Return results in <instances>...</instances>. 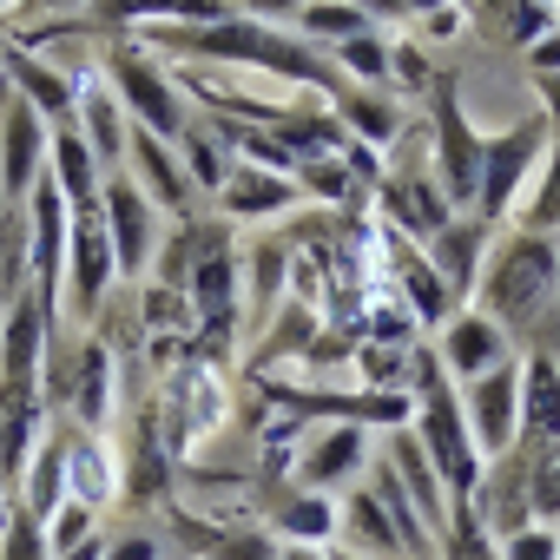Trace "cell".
<instances>
[{
	"mask_svg": "<svg viewBox=\"0 0 560 560\" xmlns=\"http://www.w3.org/2000/svg\"><path fill=\"white\" fill-rule=\"evenodd\" d=\"M416 383H422V422H416V442H422V455H429L442 494H448V501H468L475 481H481V448H475V435H468V422H462V402H455L442 363L422 357V350H416Z\"/></svg>",
	"mask_w": 560,
	"mask_h": 560,
	"instance_id": "cell-1",
	"label": "cell"
},
{
	"mask_svg": "<svg viewBox=\"0 0 560 560\" xmlns=\"http://www.w3.org/2000/svg\"><path fill=\"white\" fill-rule=\"evenodd\" d=\"M152 40L172 47V54H205V60H237V67H270V73H284V80L337 86V73H330L317 54L277 40V34H264V27H250V21H237V14L218 21V27H159Z\"/></svg>",
	"mask_w": 560,
	"mask_h": 560,
	"instance_id": "cell-2",
	"label": "cell"
},
{
	"mask_svg": "<svg viewBox=\"0 0 560 560\" xmlns=\"http://www.w3.org/2000/svg\"><path fill=\"white\" fill-rule=\"evenodd\" d=\"M553 284H560V250H553L540 231H521V237L501 244L494 270L481 277V304H488L494 317H521V324H527V317L553 298Z\"/></svg>",
	"mask_w": 560,
	"mask_h": 560,
	"instance_id": "cell-3",
	"label": "cell"
},
{
	"mask_svg": "<svg viewBox=\"0 0 560 560\" xmlns=\"http://www.w3.org/2000/svg\"><path fill=\"white\" fill-rule=\"evenodd\" d=\"M547 132H553V119L534 113V119L508 126L501 139H481V178H475V218H481V224H501V218H508L521 178L547 159Z\"/></svg>",
	"mask_w": 560,
	"mask_h": 560,
	"instance_id": "cell-4",
	"label": "cell"
},
{
	"mask_svg": "<svg viewBox=\"0 0 560 560\" xmlns=\"http://www.w3.org/2000/svg\"><path fill=\"white\" fill-rule=\"evenodd\" d=\"M27 224H34V244H27V264H34V298L47 304V317H54V298H60V277H67V198H60V185L40 172L34 178V191H27Z\"/></svg>",
	"mask_w": 560,
	"mask_h": 560,
	"instance_id": "cell-5",
	"label": "cell"
},
{
	"mask_svg": "<svg viewBox=\"0 0 560 560\" xmlns=\"http://www.w3.org/2000/svg\"><path fill=\"white\" fill-rule=\"evenodd\" d=\"M462 422H475L468 435H475V448H488V455H508L514 448V409H521V370L514 363H494V370H481L475 383H462Z\"/></svg>",
	"mask_w": 560,
	"mask_h": 560,
	"instance_id": "cell-6",
	"label": "cell"
},
{
	"mask_svg": "<svg viewBox=\"0 0 560 560\" xmlns=\"http://www.w3.org/2000/svg\"><path fill=\"white\" fill-rule=\"evenodd\" d=\"M435 165H442V198L468 205L475 178H481V139L462 119V93L455 80H435Z\"/></svg>",
	"mask_w": 560,
	"mask_h": 560,
	"instance_id": "cell-7",
	"label": "cell"
},
{
	"mask_svg": "<svg viewBox=\"0 0 560 560\" xmlns=\"http://www.w3.org/2000/svg\"><path fill=\"white\" fill-rule=\"evenodd\" d=\"M40 172H47V132H40V113L14 93V100H8V119H0V198H8V211L27 205V191H34Z\"/></svg>",
	"mask_w": 560,
	"mask_h": 560,
	"instance_id": "cell-8",
	"label": "cell"
},
{
	"mask_svg": "<svg viewBox=\"0 0 560 560\" xmlns=\"http://www.w3.org/2000/svg\"><path fill=\"white\" fill-rule=\"evenodd\" d=\"M113 80H119L126 106L139 113V126H145L152 139H172V132H185L178 93H172V80H165L152 60H145V47H113Z\"/></svg>",
	"mask_w": 560,
	"mask_h": 560,
	"instance_id": "cell-9",
	"label": "cell"
},
{
	"mask_svg": "<svg viewBox=\"0 0 560 560\" xmlns=\"http://www.w3.org/2000/svg\"><path fill=\"white\" fill-rule=\"evenodd\" d=\"M67 270H73V311L93 317L100 298L113 291V277H119L113 244H106V218H100V211H86V218L67 224Z\"/></svg>",
	"mask_w": 560,
	"mask_h": 560,
	"instance_id": "cell-10",
	"label": "cell"
},
{
	"mask_svg": "<svg viewBox=\"0 0 560 560\" xmlns=\"http://www.w3.org/2000/svg\"><path fill=\"white\" fill-rule=\"evenodd\" d=\"M100 218H106L113 264H119V270H145V257H152V198H145L132 178H113Z\"/></svg>",
	"mask_w": 560,
	"mask_h": 560,
	"instance_id": "cell-11",
	"label": "cell"
},
{
	"mask_svg": "<svg viewBox=\"0 0 560 560\" xmlns=\"http://www.w3.org/2000/svg\"><path fill=\"white\" fill-rule=\"evenodd\" d=\"M0 324H8V330H0V383H34V370H40V343H47V330H54L47 304H40L34 291H21Z\"/></svg>",
	"mask_w": 560,
	"mask_h": 560,
	"instance_id": "cell-12",
	"label": "cell"
},
{
	"mask_svg": "<svg viewBox=\"0 0 560 560\" xmlns=\"http://www.w3.org/2000/svg\"><path fill=\"white\" fill-rule=\"evenodd\" d=\"M448 376H462V383H475L481 370H494V363H508V337H501V324L494 317H455L448 330H442V357H435Z\"/></svg>",
	"mask_w": 560,
	"mask_h": 560,
	"instance_id": "cell-13",
	"label": "cell"
},
{
	"mask_svg": "<svg viewBox=\"0 0 560 560\" xmlns=\"http://www.w3.org/2000/svg\"><path fill=\"white\" fill-rule=\"evenodd\" d=\"M40 448V396L34 383H0V481H14Z\"/></svg>",
	"mask_w": 560,
	"mask_h": 560,
	"instance_id": "cell-14",
	"label": "cell"
},
{
	"mask_svg": "<svg viewBox=\"0 0 560 560\" xmlns=\"http://www.w3.org/2000/svg\"><path fill=\"white\" fill-rule=\"evenodd\" d=\"M47 178L60 185V198H67V211H73V218L100 211V159H93V145H86L73 126H60V132H54V159H47Z\"/></svg>",
	"mask_w": 560,
	"mask_h": 560,
	"instance_id": "cell-15",
	"label": "cell"
},
{
	"mask_svg": "<svg viewBox=\"0 0 560 560\" xmlns=\"http://www.w3.org/2000/svg\"><path fill=\"white\" fill-rule=\"evenodd\" d=\"M514 422H521L527 448L560 442V370H553V357H534L521 370V409H514Z\"/></svg>",
	"mask_w": 560,
	"mask_h": 560,
	"instance_id": "cell-16",
	"label": "cell"
},
{
	"mask_svg": "<svg viewBox=\"0 0 560 560\" xmlns=\"http://www.w3.org/2000/svg\"><path fill=\"white\" fill-rule=\"evenodd\" d=\"M481 237H488V224L475 218H448L435 237H429V270L442 277V284L448 291H468L475 284V277H481Z\"/></svg>",
	"mask_w": 560,
	"mask_h": 560,
	"instance_id": "cell-17",
	"label": "cell"
},
{
	"mask_svg": "<svg viewBox=\"0 0 560 560\" xmlns=\"http://www.w3.org/2000/svg\"><path fill=\"white\" fill-rule=\"evenodd\" d=\"M383 205H389V218H396L402 231H416L422 244L448 224V198H442L435 185H422V178H383Z\"/></svg>",
	"mask_w": 560,
	"mask_h": 560,
	"instance_id": "cell-18",
	"label": "cell"
},
{
	"mask_svg": "<svg viewBox=\"0 0 560 560\" xmlns=\"http://www.w3.org/2000/svg\"><path fill=\"white\" fill-rule=\"evenodd\" d=\"M218 198H224V211H237V218H270V211H284V205L298 198V178H277V172L244 165V172H231V178L218 185Z\"/></svg>",
	"mask_w": 560,
	"mask_h": 560,
	"instance_id": "cell-19",
	"label": "cell"
},
{
	"mask_svg": "<svg viewBox=\"0 0 560 560\" xmlns=\"http://www.w3.org/2000/svg\"><path fill=\"white\" fill-rule=\"evenodd\" d=\"M126 152H132V165H139V178L152 185V198L165 205V211H185V172H178V159H172V145L165 139H152L145 126L139 132H126Z\"/></svg>",
	"mask_w": 560,
	"mask_h": 560,
	"instance_id": "cell-20",
	"label": "cell"
},
{
	"mask_svg": "<svg viewBox=\"0 0 560 560\" xmlns=\"http://www.w3.org/2000/svg\"><path fill=\"white\" fill-rule=\"evenodd\" d=\"M27 494H21V508L34 514V521H54L60 514V501H67V442H40L34 455H27Z\"/></svg>",
	"mask_w": 560,
	"mask_h": 560,
	"instance_id": "cell-21",
	"label": "cell"
},
{
	"mask_svg": "<svg viewBox=\"0 0 560 560\" xmlns=\"http://www.w3.org/2000/svg\"><path fill=\"white\" fill-rule=\"evenodd\" d=\"M191 291H198V311H205L211 324H231V257H224V244H218V237L198 250V277H191Z\"/></svg>",
	"mask_w": 560,
	"mask_h": 560,
	"instance_id": "cell-22",
	"label": "cell"
},
{
	"mask_svg": "<svg viewBox=\"0 0 560 560\" xmlns=\"http://www.w3.org/2000/svg\"><path fill=\"white\" fill-rule=\"evenodd\" d=\"M73 106L86 113V132H80V139H86L100 159H119V152H126V132H119V106H113V93H100V80H93V86L73 93Z\"/></svg>",
	"mask_w": 560,
	"mask_h": 560,
	"instance_id": "cell-23",
	"label": "cell"
},
{
	"mask_svg": "<svg viewBox=\"0 0 560 560\" xmlns=\"http://www.w3.org/2000/svg\"><path fill=\"white\" fill-rule=\"evenodd\" d=\"M357 462H363V429H357V422H343V429H337L324 448H311V462H304V481H311V488H330V481H343Z\"/></svg>",
	"mask_w": 560,
	"mask_h": 560,
	"instance_id": "cell-24",
	"label": "cell"
},
{
	"mask_svg": "<svg viewBox=\"0 0 560 560\" xmlns=\"http://www.w3.org/2000/svg\"><path fill=\"white\" fill-rule=\"evenodd\" d=\"M14 80H21V100H27V106H47V119H67V113H73V86H67L60 73H47L40 60L14 54Z\"/></svg>",
	"mask_w": 560,
	"mask_h": 560,
	"instance_id": "cell-25",
	"label": "cell"
},
{
	"mask_svg": "<svg viewBox=\"0 0 560 560\" xmlns=\"http://www.w3.org/2000/svg\"><path fill=\"white\" fill-rule=\"evenodd\" d=\"M67 481L80 488L86 508L106 501V494H113V462H106V448H93L86 435H73V442H67Z\"/></svg>",
	"mask_w": 560,
	"mask_h": 560,
	"instance_id": "cell-26",
	"label": "cell"
},
{
	"mask_svg": "<svg viewBox=\"0 0 560 560\" xmlns=\"http://www.w3.org/2000/svg\"><path fill=\"white\" fill-rule=\"evenodd\" d=\"M435 534H442L448 560H494V534L475 521V508H468V501H448V521H442Z\"/></svg>",
	"mask_w": 560,
	"mask_h": 560,
	"instance_id": "cell-27",
	"label": "cell"
},
{
	"mask_svg": "<svg viewBox=\"0 0 560 560\" xmlns=\"http://www.w3.org/2000/svg\"><path fill=\"white\" fill-rule=\"evenodd\" d=\"M277 527H291L304 547H317V540H330V534H337V508H330L324 494H298V501L277 508Z\"/></svg>",
	"mask_w": 560,
	"mask_h": 560,
	"instance_id": "cell-28",
	"label": "cell"
},
{
	"mask_svg": "<svg viewBox=\"0 0 560 560\" xmlns=\"http://www.w3.org/2000/svg\"><path fill=\"white\" fill-rule=\"evenodd\" d=\"M106 402H113V363L100 343L80 350V422H106Z\"/></svg>",
	"mask_w": 560,
	"mask_h": 560,
	"instance_id": "cell-29",
	"label": "cell"
},
{
	"mask_svg": "<svg viewBox=\"0 0 560 560\" xmlns=\"http://www.w3.org/2000/svg\"><path fill=\"white\" fill-rule=\"evenodd\" d=\"M527 508L560 521V442L534 448V462H527Z\"/></svg>",
	"mask_w": 560,
	"mask_h": 560,
	"instance_id": "cell-30",
	"label": "cell"
},
{
	"mask_svg": "<svg viewBox=\"0 0 560 560\" xmlns=\"http://www.w3.org/2000/svg\"><path fill=\"white\" fill-rule=\"evenodd\" d=\"M165 488V448H159V416H139V462H132V494H159Z\"/></svg>",
	"mask_w": 560,
	"mask_h": 560,
	"instance_id": "cell-31",
	"label": "cell"
},
{
	"mask_svg": "<svg viewBox=\"0 0 560 560\" xmlns=\"http://www.w3.org/2000/svg\"><path fill=\"white\" fill-rule=\"evenodd\" d=\"M402 284H409V298H416V324H442V311H448V284L429 270V257H416V264L402 270Z\"/></svg>",
	"mask_w": 560,
	"mask_h": 560,
	"instance_id": "cell-32",
	"label": "cell"
},
{
	"mask_svg": "<svg viewBox=\"0 0 560 560\" xmlns=\"http://www.w3.org/2000/svg\"><path fill=\"white\" fill-rule=\"evenodd\" d=\"M0 560H47V527L21 501L8 508V540H0Z\"/></svg>",
	"mask_w": 560,
	"mask_h": 560,
	"instance_id": "cell-33",
	"label": "cell"
},
{
	"mask_svg": "<svg viewBox=\"0 0 560 560\" xmlns=\"http://www.w3.org/2000/svg\"><path fill=\"white\" fill-rule=\"evenodd\" d=\"M337 67H343L350 80H383V73H389V47L370 40V27H363V34H350V40L337 47Z\"/></svg>",
	"mask_w": 560,
	"mask_h": 560,
	"instance_id": "cell-34",
	"label": "cell"
},
{
	"mask_svg": "<svg viewBox=\"0 0 560 560\" xmlns=\"http://www.w3.org/2000/svg\"><path fill=\"white\" fill-rule=\"evenodd\" d=\"M343 521H350L370 547H383V553H396V547H402V540H396V521L383 514V501H376V494H357V501L343 508Z\"/></svg>",
	"mask_w": 560,
	"mask_h": 560,
	"instance_id": "cell-35",
	"label": "cell"
},
{
	"mask_svg": "<svg viewBox=\"0 0 560 560\" xmlns=\"http://www.w3.org/2000/svg\"><path fill=\"white\" fill-rule=\"evenodd\" d=\"M343 126H350L357 139H370V145L396 139V113H389L383 100H343Z\"/></svg>",
	"mask_w": 560,
	"mask_h": 560,
	"instance_id": "cell-36",
	"label": "cell"
},
{
	"mask_svg": "<svg viewBox=\"0 0 560 560\" xmlns=\"http://www.w3.org/2000/svg\"><path fill=\"white\" fill-rule=\"evenodd\" d=\"M80 540H93V508L86 501H60V514L47 521V553H67Z\"/></svg>",
	"mask_w": 560,
	"mask_h": 560,
	"instance_id": "cell-37",
	"label": "cell"
},
{
	"mask_svg": "<svg viewBox=\"0 0 560 560\" xmlns=\"http://www.w3.org/2000/svg\"><path fill=\"white\" fill-rule=\"evenodd\" d=\"M185 152H191V178H198V185H211V191H218V185L231 178V165H224V145H218L211 132H198V126H191Z\"/></svg>",
	"mask_w": 560,
	"mask_h": 560,
	"instance_id": "cell-38",
	"label": "cell"
},
{
	"mask_svg": "<svg viewBox=\"0 0 560 560\" xmlns=\"http://www.w3.org/2000/svg\"><path fill=\"white\" fill-rule=\"evenodd\" d=\"M304 27H311V34H343V40H350V34H363V8H350V0H324V8L304 14Z\"/></svg>",
	"mask_w": 560,
	"mask_h": 560,
	"instance_id": "cell-39",
	"label": "cell"
},
{
	"mask_svg": "<svg viewBox=\"0 0 560 560\" xmlns=\"http://www.w3.org/2000/svg\"><path fill=\"white\" fill-rule=\"evenodd\" d=\"M501 560H560V534L553 527H521V534H508Z\"/></svg>",
	"mask_w": 560,
	"mask_h": 560,
	"instance_id": "cell-40",
	"label": "cell"
},
{
	"mask_svg": "<svg viewBox=\"0 0 560 560\" xmlns=\"http://www.w3.org/2000/svg\"><path fill=\"white\" fill-rule=\"evenodd\" d=\"M211 553H218V560H284L257 527H250V534H224V540H211Z\"/></svg>",
	"mask_w": 560,
	"mask_h": 560,
	"instance_id": "cell-41",
	"label": "cell"
},
{
	"mask_svg": "<svg viewBox=\"0 0 560 560\" xmlns=\"http://www.w3.org/2000/svg\"><path fill=\"white\" fill-rule=\"evenodd\" d=\"M100 560H159V540H152V534H126V540H113Z\"/></svg>",
	"mask_w": 560,
	"mask_h": 560,
	"instance_id": "cell-42",
	"label": "cell"
},
{
	"mask_svg": "<svg viewBox=\"0 0 560 560\" xmlns=\"http://www.w3.org/2000/svg\"><path fill=\"white\" fill-rule=\"evenodd\" d=\"M527 67H534V80H540V73H560V34H547V40L527 54Z\"/></svg>",
	"mask_w": 560,
	"mask_h": 560,
	"instance_id": "cell-43",
	"label": "cell"
},
{
	"mask_svg": "<svg viewBox=\"0 0 560 560\" xmlns=\"http://www.w3.org/2000/svg\"><path fill=\"white\" fill-rule=\"evenodd\" d=\"M389 67H396V73H402V80H409V86H422V80H429V60H422V54H416V47H402V54H396V60H389Z\"/></svg>",
	"mask_w": 560,
	"mask_h": 560,
	"instance_id": "cell-44",
	"label": "cell"
},
{
	"mask_svg": "<svg viewBox=\"0 0 560 560\" xmlns=\"http://www.w3.org/2000/svg\"><path fill=\"white\" fill-rule=\"evenodd\" d=\"M100 553H106V547H100V534H93V540H80V547H67V553H54V560H100Z\"/></svg>",
	"mask_w": 560,
	"mask_h": 560,
	"instance_id": "cell-45",
	"label": "cell"
},
{
	"mask_svg": "<svg viewBox=\"0 0 560 560\" xmlns=\"http://www.w3.org/2000/svg\"><path fill=\"white\" fill-rule=\"evenodd\" d=\"M284 8H298V0H250V14H284Z\"/></svg>",
	"mask_w": 560,
	"mask_h": 560,
	"instance_id": "cell-46",
	"label": "cell"
},
{
	"mask_svg": "<svg viewBox=\"0 0 560 560\" xmlns=\"http://www.w3.org/2000/svg\"><path fill=\"white\" fill-rule=\"evenodd\" d=\"M284 560H330V553H311V547L298 540V547H284Z\"/></svg>",
	"mask_w": 560,
	"mask_h": 560,
	"instance_id": "cell-47",
	"label": "cell"
},
{
	"mask_svg": "<svg viewBox=\"0 0 560 560\" xmlns=\"http://www.w3.org/2000/svg\"><path fill=\"white\" fill-rule=\"evenodd\" d=\"M422 8H442V0H402V14H422Z\"/></svg>",
	"mask_w": 560,
	"mask_h": 560,
	"instance_id": "cell-48",
	"label": "cell"
},
{
	"mask_svg": "<svg viewBox=\"0 0 560 560\" xmlns=\"http://www.w3.org/2000/svg\"><path fill=\"white\" fill-rule=\"evenodd\" d=\"M330 560H357V553H330Z\"/></svg>",
	"mask_w": 560,
	"mask_h": 560,
	"instance_id": "cell-49",
	"label": "cell"
}]
</instances>
